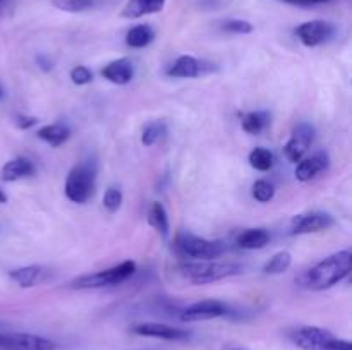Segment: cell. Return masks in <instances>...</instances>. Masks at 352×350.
<instances>
[{
	"label": "cell",
	"instance_id": "cell-1",
	"mask_svg": "<svg viewBox=\"0 0 352 350\" xmlns=\"http://www.w3.org/2000/svg\"><path fill=\"white\" fill-rule=\"evenodd\" d=\"M352 271V253L351 250H337L325 259L316 263L305 273L296 278V283L301 288L311 292H322L332 288L346 280Z\"/></svg>",
	"mask_w": 352,
	"mask_h": 350
},
{
	"label": "cell",
	"instance_id": "cell-2",
	"mask_svg": "<svg viewBox=\"0 0 352 350\" xmlns=\"http://www.w3.org/2000/svg\"><path fill=\"white\" fill-rule=\"evenodd\" d=\"M244 271V268L237 263L227 261H186L179 264V273L192 285H208L226 278L236 277Z\"/></svg>",
	"mask_w": 352,
	"mask_h": 350
},
{
	"label": "cell",
	"instance_id": "cell-3",
	"mask_svg": "<svg viewBox=\"0 0 352 350\" xmlns=\"http://www.w3.org/2000/svg\"><path fill=\"white\" fill-rule=\"evenodd\" d=\"M96 163L91 160H82L71 168L65 178L64 191L69 201L85 205L95 196L96 191Z\"/></svg>",
	"mask_w": 352,
	"mask_h": 350
},
{
	"label": "cell",
	"instance_id": "cell-4",
	"mask_svg": "<svg viewBox=\"0 0 352 350\" xmlns=\"http://www.w3.org/2000/svg\"><path fill=\"white\" fill-rule=\"evenodd\" d=\"M289 338L301 350H352L349 340L337 338L320 326H299L289 333Z\"/></svg>",
	"mask_w": 352,
	"mask_h": 350
},
{
	"label": "cell",
	"instance_id": "cell-5",
	"mask_svg": "<svg viewBox=\"0 0 352 350\" xmlns=\"http://www.w3.org/2000/svg\"><path fill=\"white\" fill-rule=\"evenodd\" d=\"M175 249L182 257L192 261H210L223 256L227 253V244L223 240H212L205 237L182 230L175 237Z\"/></svg>",
	"mask_w": 352,
	"mask_h": 350
},
{
	"label": "cell",
	"instance_id": "cell-6",
	"mask_svg": "<svg viewBox=\"0 0 352 350\" xmlns=\"http://www.w3.org/2000/svg\"><path fill=\"white\" fill-rule=\"evenodd\" d=\"M136 273V263L133 259H126L120 264H116L107 270L95 271V273H86L81 277L74 278L69 283V287L76 290H91V288H103L120 285L129 280Z\"/></svg>",
	"mask_w": 352,
	"mask_h": 350
},
{
	"label": "cell",
	"instance_id": "cell-7",
	"mask_svg": "<svg viewBox=\"0 0 352 350\" xmlns=\"http://www.w3.org/2000/svg\"><path fill=\"white\" fill-rule=\"evenodd\" d=\"M219 71L215 62L206 58L192 57V55H181L167 67V75L174 79H198L213 74Z\"/></svg>",
	"mask_w": 352,
	"mask_h": 350
},
{
	"label": "cell",
	"instance_id": "cell-8",
	"mask_svg": "<svg viewBox=\"0 0 352 350\" xmlns=\"http://www.w3.org/2000/svg\"><path fill=\"white\" fill-rule=\"evenodd\" d=\"M58 345L47 336L33 333H0V350H57Z\"/></svg>",
	"mask_w": 352,
	"mask_h": 350
},
{
	"label": "cell",
	"instance_id": "cell-9",
	"mask_svg": "<svg viewBox=\"0 0 352 350\" xmlns=\"http://www.w3.org/2000/svg\"><path fill=\"white\" fill-rule=\"evenodd\" d=\"M315 141V127L309 122H301L294 127L291 137L284 144V156L291 163H298L305 158L308 150Z\"/></svg>",
	"mask_w": 352,
	"mask_h": 350
},
{
	"label": "cell",
	"instance_id": "cell-10",
	"mask_svg": "<svg viewBox=\"0 0 352 350\" xmlns=\"http://www.w3.org/2000/svg\"><path fill=\"white\" fill-rule=\"evenodd\" d=\"M229 314V307L226 302L217 301V299H205L198 301L195 304L188 305L181 312V321L184 323H198V321H210V319L223 318Z\"/></svg>",
	"mask_w": 352,
	"mask_h": 350
},
{
	"label": "cell",
	"instance_id": "cell-11",
	"mask_svg": "<svg viewBox=\"0 0 352 350\" xmlns=\"http://www.w3.org/2000/svg\"><path fill=\"white\" fill-rule=\"evenodd\" d=\"M336 33V27L333 24L327 23V21L322 19H313L308 21V23H302L296 27V36L299 38L305 47H318V45L325 43Z\"/></svg>",
	"mask_w": 352,
	"mask_h": 350
},
{
	"label": "cell",
	"instance_id": "cell-12",
	"mask_svg": "<svg viewBox=\"0 0 352 350\" xmlns=\"http://www.w3.org/2000/svg\"><path fill=\"white\" fill-rule=\"evenodd\" d=\"M336 225L332 215L325 211H313L306 215H298L292 218L291 235H306V233H316L329 230Z\"/></svg>",
	"mask_w": 352,
	"mask_h": 350
},
{
	"label": "cell",
	"instance_id": "cell-13",
	"mask_svg": "<svg viewBox=\"0 0 352 350\" xmlns=\"http://www.w3.org/2000/svg\"><path fill=\"white\" fill-rule=\"evenodd\" d=\"M133 333L140 336H148V338L168 340V342H181V340H188L191 336L188 329L175 328V326L164 325V323H140V325L133 326Z\"/></svg>",
	"mask_w": 352,
	"mask_h": 350
},
{
	"label": "cell",
	"instance_id": "cell-14",
	"mask_svg": "<svg viewBox=\"0 0 352 350\" xmlns=\"http://www.w3.org/2000/svg\"><path fill=\"white\" fill-rule=\"evenodd\" d=\"M330 167V158L325 151H316L308 158H302L296 163V178L301 182H309Z\"/></svg>",
	"mask_w": 352,
	"mask_h": 350
},
{
	"label": "cell",
	"instance_id": "cell-15",
	"mask_svg": "<svg viewBox=\"0 0 352 350\" xmlns=\"http://www.w3.org/2000/svg\"><path fill=\"white\" fill-rule=\"evenodd\" d=\"M9 277L21 288H33L36 285L43 283L50 277V268L43 266V264H30V266L10 270Z\"/></svg>",
	"mask_w": 352,
	"mask_h": 350
},
{
	"label": "cell",
	"instance_id": "cell-16",
	"mask_svg": "<svg viewBox=\"0 0 352 350\" xmlns=\"http://www.w3.org/2000/svg\"><path fill=\"white\" fill-rule=\"evenodd\" d=\"M102 75L107 79V81L112 82V84H117V86L129 84L134 78L133 60L127 57H122V58H117V60L109 62V64L102 69Z\"/></svg>",
	"mask_w": 352,
	"mask_h": 350
},
{
	"label": "cell",
	"instance_id": "cell-17",
	"mask_svg": "<svg viewBox=\"0 0 352 350\" xmlns=\"http://www.w3.org/2000/svg\"><path fill=\"white\" fill-rule=\"evenodd\" d=\"M167 0H127L120 16L126 19H140V17L158 14L164 10Z\"/></svg>",
	"mask_w": 352,
	"mask_h": 350
},
{
	"label": "cell",
	"instance_id": "cell-18",
	"mask_svg": "<svg viewBox=\"0 0 352 350\" xmlns=\"http://www.w3.org/2000/svg\"><path fill=\"white\" fill-rule=\"evenodd\" d=\"M34 174V165L30 158L17 156L7 161L2 167V180L3 182H16L21 178L31 177Z\"/></svg>",
	"mask_w": 352,
	"mask_h": 350
},
{
	"label": "cell",
	"instance_id": "cell-19",
	"mask_svg": "<svg viewBox=\"0 0 352 350\" xmlns=\"http://www.w3.org/2000/svg\"><path fill=\"white\" fill-rule=\"evenodd\" d=\"M36 137L50 144L52 148H58L71 137V129L64 124H48L36 130Z\"/></svg>",
	"mask_w": 352,
	"mask_h": 350
},
{
	"label": "cell",
	"instance_id": "cell-20",
	"mask_svg": "<svg viewBox=\"0 0 352 350\" xmlns=\"http://www.w3.org/2000/svg\"><path fill=\"white\" fill-rule=\"evenodd\" d=\"M237 246L246 250L263 249L270 242V233L265 229H248L237 235Z\"/></svg>",
	"mask_w": 352,
	"mask_h": 350
},
{
	"label": "cell",
	"instance_id": "cell-21",
	"mask_svg": "<svg viewBox=\"0 0 352 350\" xmlns=\"http://www.w3.org/2000/svg\"><path fill=\"white\" fill-rule=\"evenodd\" d=\"M153 40L155 31L148 24H138V26L131 27L126 34V43L131 48H144L153 43Z\"/></svg>",
	"mask_w": 352,
	"mask_h": 350
},
{
	"label": "cell",
	"instance_id": "cell-22",
	"mask_svg": "<svg viewBox=\"0 0 352 350\" xmlns=\"http://www.w3.org/2000/svg\"><path fill=\"white\" fill-rule=\"evenodd\" d=\"M241 126L248 134H261L268 126H270V113L263 112H250L244 113Z\"/></svg>",
	"mask_w": 352,
	"mask_h": 350
},
{
	"label": "cell",
	"instance_id": "cell-23",
	"mask_svg": "<svg viewBox=\"0 0 352 350\" xmlns=\"http://www.w3.org/2000/svg\"><path fill=\"white\" fill-rule=\"evenodd\" d=\"M148 223L150 226H153L158 233L162 235H167L168 229H170V223H168V215L167 209L162 202L155 201L153 205L150 206V211H148Z\"/></svg>",
	"mask_w": 352,
	"mask_h": 350
},
{
	"label": "cell",
	"instance_id": "cell-24",
	"mask_svg": "<svg viewBox=\"0 0 352 350\" xmlns=\"http://www.w3.org/2000/svg\"><path fill=\"white\" fill-rule=\"evenodd\" d=\"M248 161H250V165L254 170L268 172L274 168L275 156L270 150H267V148H254L250 153V156H248Z\"/></svg>",
	"mask_w": 352,
	"mask_h": 350
},
{
	"label": "cell",
	"instance_id": "cell-25",
	"mask_svg": "<svg viewBox=\"0 0 352 350\" xmlns=\"http://www.w3.org/2000/svg\"><path fill=\"white\" fill-rule=\"evenodd\" d=\"M292 264V254L289 250H280V253L274 254L267 264L263 266L265 275H282L291 268Z\"/></svg>",
	"mask_w": 352,
	"mask_h": 350
},
{
	"label": "cell",
	"instance_id": "cell-26",
	"mask_svg": "<svg viewBox=\"0 0 352 350\" xmlns=\"http://www.w3.org/2000/svg\"><path fill=\"white\" fill-rule=\"evenodd\" d=\"M167 136V126L162 120H155V122H150L143 129V134H141V143L143 146L150 148L153 144H157L158 141L164 139Z\"/></svg>",
	"mask_w": 352,
	"mask_h": 350
},
{
	"label": "cell",
	"instance_id": "cell-27",
	"mask_svg": "<svg viewBox=\"0 0 352 350\" xmlns=\"http://www.w3.org/2000/svg\"><path fill=\"white\" fill-rule=\"evenodd\" d=\"M54 7L58 10H64V12H82V10H88L95 5V0H54Z\"/></svg>",
	"mask_w": 352,
	"mask_h": 350
},
{
	"label": "cell",
	"instance_id": "cell-28",
	"mask_svg": "<svg viewBox=\"0 0 352 350\" xmlns=\"http://www.w3.org/2000/svg\"><path fill=\"white\" fill-rule=\"evenodd\" d=\"M275 196V187L274 184H270L265 178H260L253 184V198L256 199L258 202H268L272 201Z\"/></svg>",
	"mask_w": 352,
	"mask_h": 350
},
{
	"label": "cell",
	"instance_id": "cell-29",
	"mask_svg": "<svg viewBox=\"0 0 352 350\" xmlns=\"http://www.w3.org/2000/svg\"><path fill=\"white\" fill-rule=\"evenodd\" d=\"M122 191L117 187H109L103 194V206L109 213H117L122 206Z\"/></svg>",
	"mask_w": 352,
	"mask_h": 350
},
{
	"label": "cell",
	"instance_id": "cell-30",
	"mask_svg": "<svg viewBox=\"0 0 352 350\" xmlns=\"http://www.w3.org/2000/svg\"><path fill=\"white\" fill-rule=\"evenodd\" d=\"M222 30L232 34H250L253 33V24L244 19H229L222 24Z\"/></svg>",
	"mask_w": 352,
	"mask_h": 350
},
{
	"label": "cell",
	"instance_id": "cell-31",
	"mask_svg": "<svg viewBox=\"0 0 352 350\" xmlns=\"http://www.w3.org/2000/svg\"><path fill=\"white\" fill-rule=\"evenodd\" d=\"M69 78H71V81L74 82V84L85 86L93 81V72L89 71L86 65H76V67H72L71 72H69Z\"/></svg>",
	"mask_w": 352,
	"mask_h": 350
},
{
	"label": "cell",
	"instance_id": "cell-32",
	"mask_svg": "<svg viewBox=\"0 0 352 350\" xmlns=\"http://www.w3.org/2000/svg\"><path fill=\"white\" fill-rule=\"evenodd\" d=\"M14 122H16L17 129L28 130V129H31V127L36 126L38 119H36V117H33V115H16Z\"/></svg>",
	"mask_w": 352,
	"mask_h": 350
},
{
	"label": "cell",
	"instance_id": "cell-33",
	"mask_svg": "<svg viewBox=\"0 0 352 350\" xmlns=\"http://www.w3.org/2000/svg\"><path fill=\"white\" fill-rule=\"evenodd\" d=\"M284 2L292 3V5H299V7H311V5H318V3H327L330 0H284Z\"/></svg>",
	"mask_w": 352,
	"mask_h": 350
},
{
	"label": "cell",
	"instance_id": "cell-34",
	"mask_svg": "<svg viewBox=\"0 0 352 350\" xmlns=\"http://www.w3.org/2000/svg\"><path fill=\"white\" fill-rule=\"evenodd\" d=\"M36 62H38V64H41L40 67L43 69V71H50V69H52V62L47 60V58H45V57H38Z\"/></svg>",
	"mask_w": 352,
	"mask_h": 350
},
{
	"label": "cell",
	"instance_id": "cell-35",
	"mask_svg": "<svg viewBox=\"0 0 352 350\" xmlns=\"http://www.w3.org/2000/svg\"><path fill=\"white\" fill-rule=\"evenodd\" d=\"M3 202H7V194L0 189V205H3Z\"/></svg>",
	"mask_w": 352,
	"mask_h": 350
},
{
	"label": "cell",
	"instance_id": "cell-36",
	"mask_svg": "<svg viewBox=\"0 0 352 350\" xmlns=\"http://www.w3.org/2000/svg\"><path fill=\"white\" fill-rule=\"evenodd\" d=\"M0 96H2V89H0Z\"/></svg>",
	"mask_w": 352,
	"mask_h": 350
},
{
	"label": "cell",
	"instance_id": "cell-37",
	"mask_svg": "<svg viewBox=\"0 0 352 350\" xmlns=\"http://www.w3.org/2000/svg\"><path fill=\"white\" fill-rule=\"evenodd\" d=\"M234 350H243V349H234Z\"/></svg>",
	"mask_w": 352,
	"mask_h": 350
}]
</instances>
